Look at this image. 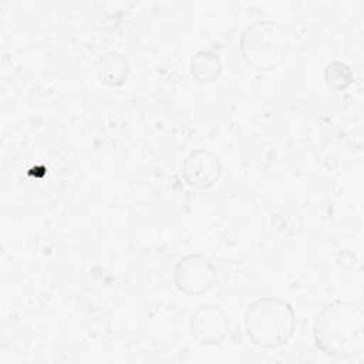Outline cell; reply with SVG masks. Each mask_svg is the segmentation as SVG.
I'll return each instance as SVG.
<instances>
[{
    "label": "cell",
    "instance_id": "8",
    "mask_svg": "<svg viewBox=\"0 0 364 364\" xmlns=\"http://www.w3.org/2000/svg\"><path fill=\"white\" fill-rule=\"evenodd\" d=\"M222 67L223 65L219 54L209 48L198 50L192 55L189 63L191 75L195 81L202 84L213 82L215 80H218L222 73Z\"/></svg>",
    "mask_w": 364,
    "mask_h": 364
},
{
    "label": "cell",
    "instance_id": "6",
    "mask_svg": "<svg viewBox=\"0 0 364 364\" xmlns=\"http://www.w3.org/2000/svg\"><path fill=\"white\" fill-rule=\"evenodd\" d=\"M222 175V162L209 149L191 151L182 162V178L193 189H209L218 183Z\"/></svg>",
    "mask_w": 364,
    "mask_h": 364
},
{
    "label": "cell",
    "instance_id": "4",
    "mask_svg": "<svg viewBox=\"0 0 364 364\" xmlns=\"http://www.w3.org/2000/svg\"><path fill=\"white\" fill-rule=\"evenodd\" d=\"M172 277L181 293L188 296H200L215 286L218 270L209 257L192 253L176 262Z\"/></svg>",
    "mask_w": 364,
    "mask_h": 364
},
{
    "label": "cell",
    "instance_id": "7",
    "mask_svg": "<svg viewBox=\"0 0 364 364\" xmlns=\"http://www.w3.org/2000/svg\"><path fill=\"white\" fill-rule=\"evenodd\" d=\"M128 58L119 51H107L97 60V77L107 87L122 85L129 75Z\"/></svg>",
    "mask_w": 364,
    "mask_h": 364
},
{
    "label": "cell",
    "instance_id": "3",
    "mask_svg": "<svg viewBox=\"0 0 364 364\" xmlns=\"http://www.w3.org/2000/svg\"><path fill=\"white\" fill-rule=\"evenodd\" d=\"M289 46L287 33L272 20H257L249 24L239 43L243 60L257 71L277 68L287 58Z\"/></svg>",
    "mask_w": 364,
    "mask_h": 364
},
{
    "label": "cell",
    "instance_id": "2",
    "mask_svg": "<svg viewBox=\"0 0 364 364\" xmlns=\"http://www.w3.org/2000/svg\"><path fill=\"white\" fill-rule=\"evenodd\" d=\"M296 324V313L290 303L273 296L256 299L243 316L247 338L264 350H277L287 344L294 336Z\"/></svg>",
    "mask_w": 364,
    "mask_h": 364
},
{
    "label": "cell",
    "instance_id": "1",
    "mask_svg": "<svg viewBox=\"0 0 364 364\" xmlns=\"http://www.w3.org/2000/svg\"><path fill=\"white\" fill-rule=\"evenodd\" d=\"M316 347L327 357L353 360L364 351V314L357 303H327L313 323Z\"/></svg>",
    "mask_w": 364,
    "mask_h": 364
},
{
    "label": "cell",
    "instance_id": "9",
    "mask_svg": "<svg viewBox=\"0 0 364 364\" xmlns=\"http://www.w3.org/2000/svg\"><path fill=\"white\" fill-rule=\"evenodd\" d=\"M354 81V74L350 65L340 60L330 61L324 68V82L328 88L343 91L348 88Z\"/></svg>",
    "mask_w": 364,
    "mask_h": 364
},
{
    "label": "cell",
    "instance_id": "5",
    "mask_svg": "<svg viewBox=\"0 0 364 364\" xmlns=\"http://www.w3.org/2000/svg\"><path fill=\"white\" fill-rule=\"evenodd\" d=\"M189 328L196 343L212 347L226 338L230 328V318L220 306L203 303L192 313Z\"/></svg>",
    "mask_w": 364,
    "mask_h": 364
}]
</instances>
